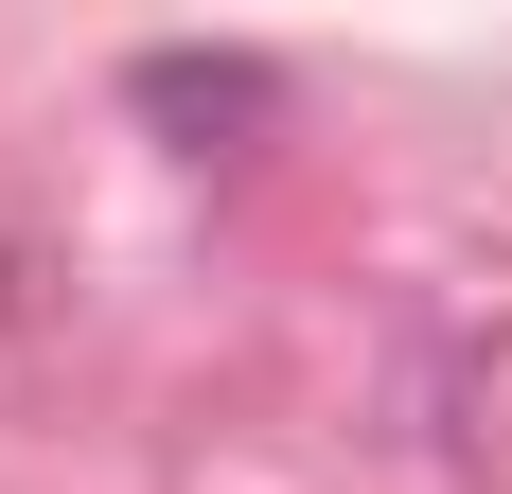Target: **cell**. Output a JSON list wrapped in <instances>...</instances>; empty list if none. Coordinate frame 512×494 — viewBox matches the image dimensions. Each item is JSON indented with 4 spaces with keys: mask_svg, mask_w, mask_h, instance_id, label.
<instances>
[{
    "mask_svg": "<svg viewBox=\"0 0 512 494\" xmlns=\"http://www.w3.org/2000/svg\"><path fill=\"white\" fill-rule=\"evenodd\" d=\"M124 106H142V124H177V159H230L265 106H283V71H265V53H142V71H124Z\"/></svg>",
    "mask_w": 512,
    "mask_h": 494,
    "instance_id": "6da1fadb",
    "label": "cell"
}]
</instances>
